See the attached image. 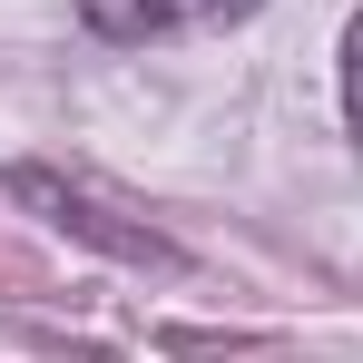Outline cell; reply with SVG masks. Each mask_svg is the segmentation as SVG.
Returning <instances> with one entry per match:
<instances>
[{"mask_svg": "<svg viewBox=\"0 0 363 363\" xmlns=\"http://www.w3.org/2000/svg\"><path fill=\"white\" fill-rule=\"evenodd\" d=\"M344 118L363 138V10H354V30H344Z\"/></svg>", "mask_w": 363, "mask_h": 363, "instance_id": "7a4b0ae2", "label": "cell"}, {"mask_svg": "<svg viewBox=\"0 0 363 363\" xmlns=\"http://www.w3.org/2000/svg\"><path fill=\"white\" fill-rule=\"evenodd\" d=\"M255 0H79V20L99 40H167V30H226Z\"/></svg>", "mask_w": 363, "mask_h": 363, "instance_id": "6da1fadb", "label": "cell"}]
</instances>
